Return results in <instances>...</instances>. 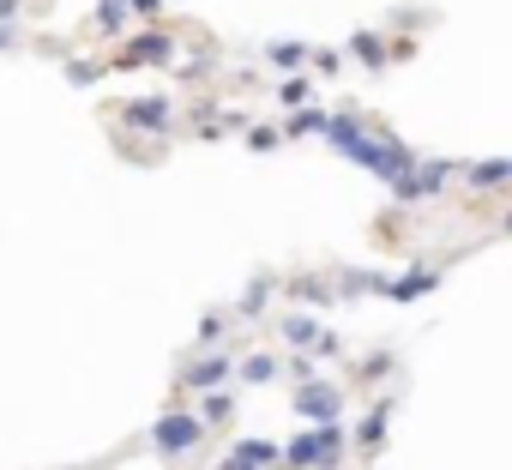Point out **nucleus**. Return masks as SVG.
Returning a JSON list of instances; mask_svg holds the SVG:
<instances>
[{"label": "nucleus", "instance_id": "nucleus-10", "mask_svg": "<svg viewBox=\"0 0 512 470\" xmlns=\"http://www.w3.org/2000/svg\"><path fill=\"white\" fill-rule=\"evenodd\" d=\"M506 175H512V163H506V157H500V163H482V169H476V175H470V181H506Z\"/></svg>", "mask_w": 512, "mask_h": 470}, {"label": "nucleus", "instance_id": "nucleus-15", "mask_svg": "<svg viewBox=\"0 0 512 470\" xmlns=\"http://www.w3.org/2000/svg\"><path fill=\"white\" fill-rule=\"evenodd\" d=\"M133 7H139V13H151V7H157V0H133Z\"/></svg>", "mask_w": 512, "mask_h": 470}, {"label": "nucleus", "instance_id": "nucleus-4", "mask_svg": "<svg viewBox=\"0 0 512 470\" xmlns=\"http://www.w3.org/2000/svg\"><path fill=\"white\" fill-rule=\"evenodd\" d=\"M338 404H344V398H338V386H302V398H296V410H302V416H314V422H326V428L338 422Z\"/></svg>", "mask_w": 512, "mask_h": 470}, {"label": "nucleus", "instance_id": "nucleus-9", "mask_svg": "<svg viewBox=\"0 0 512 470\" xmlns=\"http://www.w3.org/2000/svg\"><path fill=\"white\" fill-rule=\"evenodd\" d=\"M386 410H392V404H380V410L362 422V446H368V452H374V440H380V428H386Z\"/></svg>", "mask_w": 512, "mask_h": 470}, {"label": "nucleus", "instance_id": "nucleus-3", "mask_svg": "<svg viewBox=\"0 0 512 470\" xmlns=\"http://www.w3.org/2000/svg\"><path fill=\"white\" fill-rule=\"evenodd\" d=\"M278 458H284V452H278L272 440H241L217 470H266V464H278Z\"/></svg>", "mask_w": 512, "mask_h": 470}, {"label": "nucleus", "instance_id": "nucleus-7", "mask_svg": "<svg viewBox=\"0 0 512 470\" xmlns=\"http://www.w3.org/2000/svg\"><path fill=\"white\" fill-rule=\"evenodd\" d=\"M223 374H229V356H205V362L187 368V386H211V380H223Z\"/></svg>", "mask_w": 512, "mask_h": 470}, {"label": "nucleus", "instance_id": "nucleus-6", "mask_svg": "<svg viewBox=\"0 0 512 470\" xmlns=\"http://www.w3.org/2000/svg\"><path fill=\"white\" fill-rule=\"evenodd\" d=\"M127 127H145V133H163V127H169V103H163V97H145V103H127Z\"/></svg>", "mask_w": 512, "mask_h": 470}, {"label": "nucleus", "instance_id": "nucleus-16", "mask_svg": "<svg viewBox=\"0 0 512 470\" xmlns=\"http://www.w3.org/2000/svg\"><path fill=\"white\" fill-rule=\"evenodd\" d=\"M7 43H13V31H0V49H7Z\"/></svg>", "mask_w": 512, "mask_h": 470}, {"label": "nucleus", "instance_id": "nucleus-13", "mask_svg": "<svg viewBox=\"0 0 512 470\" xmlns=\"http://www.w3.org/2000/svg\"><path fill=\"white\" fill-rule=\"evenodd\" d=\"M296 133H326V115H296Z\"/></svg>", "mask_w": 512, "mask_h": 470}, {"label": "nucleus", "instance_id": "nucleus-2", "mask_svg": "<svg viewBox=\"0 0 512 470\" xmlns=\"http://www.w3.org/2000/svg\"><path fill=\"white\" fill-rule=\"evenodd\" d=\"M199 434H205V428H199V416H163V422L151 428V440H157L163 452H187Z\"/></svg>", "mask_w": 512, "mask_h": 470}, {"label": "nucleus", "instance_id": "nucleus-12", "mask_svg": "<svg viewBox=\"0 0 512 470\" xmlns=\"http://www.w3.org/2000/svg\"><path fill=\"white\" fill-rule=\"evenodd\" d=\"M272 61H278V67H302V49H296V43H284V49H272Z\"/></svg>", "mask_w": 512, "mask_h": 470}, {"label": "nucleus", "instance_id": "nucleus-14", "mask_svg": "<svg viewBox=\"0 0 512 470\" xmlns=\"http://www.w3.org/2000/svg\"><path fill=\"white\" fill-rule=\"evenodd\" d=\"M103 25H109V31L121 25V0H103Z\"/></svg>", "mask_w": 512, "mask_h": 470}, {"label": "nucleus", "instance_id": "nucleus-5", "mask_svg": "<svg viewBox=\"0 0 512 470\" xmlns=\"http://www.w3.org/2000/svg\"><path fill=\"white\" fill-rule=\"evenodd\" d=\"M163 55H175V49H169V37H139V43H127V49H121V61H115V67H151V61H163Z\"/></svg>", "mask_w": 512, "mask_h": 470}, {"label": "nucleus", "instance_id": "nucleus-8", "mask_svg": "<svg viewBox=\"0 0 512 470\" xmlns=\"http://www.w3.org/2000/svg\"><path fill=\"white\" fill-rule=\"evenodd\" d=\"M284 338H296V344H326L314 320H284Z\"/></svg>", "mask_w": 512, "mask_h": 470}, {"label": "nucleus", "instance_id": "nucleus-11", "mask_svg": "<svg viewBox=\"0 0 512 470\" xmlns=\"http://www.w3.org/2000/svg\"><path fill=\"white\" fill-rule=\"evenodd\" d=\"M272 374H278L272 356H253V362H247V380H272Z\"/></svg>", "mask_w": 512, "mask_h": 470}, {"label": "nucleus", "instance_id": "nucleus-1", "mask_svg": "<svg viewBox=\"0 0 512 470\" xmlns=\"http://www.w3.org/2000/svg\"><path fill=\"white\" fill-rule=\"evenodd\" d=\"M290 464H296V470H314V464H320V470H332V464H338V428L302 434V440L290 446Z\"/></svg>", "mask_w": 512, "mask_h": 470}]
</instances>
